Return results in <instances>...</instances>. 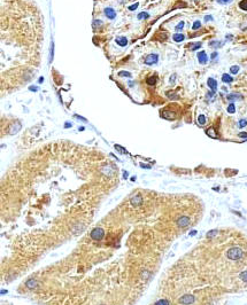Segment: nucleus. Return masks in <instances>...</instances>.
I'll use <instances>...</instances> for the list:
<instances>
[{
    "label": "nucleus",
    "mask_w": 247,
    "mask_h": 305,
    "mask_svg": "<svg viewBox=\"0 0 247 305\" xmlns=\"http://www.w3.org/2000/svg\"><path fill=\"white\" fill-rule=\"evenodd\" d=\"M242 255H244L242 250L240 248H238V247H232L226 252V257L229 259H231V260H238V259H240L242 257Z\"/></svg>",
    "instance_id": "1"
},
{
    "label": "nucleus",
    "mask_w": 247,
    "mask_h": 305,
    "mask_svg": "<svg viewBox=\"0 0 247 305\" xmlns=\"http://www.w3.org/2000/svg\"><path fill=\"white\" fill-rule=\"evenodd\" d=\"M104 235H105V232H104L102 228H100V227L94 228V230L91 232V234H90L91 239L92 240H96V241H100L104 238Z\"/></svg>",
    "instance_id": "2"
},
{
    "label": "nucleus",
    "mask_w": 247,
    "mask_h": 305,
    "mask_svg": "<svg viewBox=\"0 0 247 305\" xmlns=\"http://www.w3.org/2000/svg\"><path fill=\"white\" fill-rule=\"evenodd\" d=\"M178 302L181 304H183V305H190V304H192L194 302V296H192V295H184V296H182L179 298Z\"/></svg>",
    "instance_id": "3"
},
{
    "label": "nucleus",
    "mask_w": 247,
    "mask_h": 305,
    "mask_svg": "<svg viewBox=\"0 0 247 305\" xmlns=\"http://www.w3.org/2000/svg\"><path fill=\"white\" fill-rule=\"evenodd\" d=\"M157 61H159V56H157V54H149V55H147L146 59H145V64H147V65H152V64H155Z\"/></svg>",
    "instance_id": "4"
},
{
    "label": "nucleus",
    "mask_w": 247,
    "mask_h": 305,
    "mask_svg": "<svg viewBox=\"0 0 247 305\" xmlns=\"http://www.w3.org/2000/svg\"><path fill=\"white\" fill-rule=\"evenodd\" d=\"M177 225L179 227H186L190 225V218L186 217V216H182L177 219Z\"/></svg>",
    "instance_id": "5"
},
{
    "label": "nucleus",
    "mask_w": 247,
    "mask_h": 305,
    "mask_svg": "<svg viewBox=\"0 0 247 305\" xmlns=\"http://www.w3.org/2000/svg\"><path fill=\"white\" fill-rule=\"evenodd\" d=\"M130 203L133 205V206H139L143 204V197L141 195H135L130 198Z\"/></svg>",
    "instance_id": "6"
},
{
    "label": "nucleus",
    "mask_w": 247,
    "mask_h": 305,
    "mask_svg": "<svg viewBox=\"0 0 247 305\" xmlns=\"http://www.w3.org/2000/svg\"><path fill=\"white\" fill-rule=\"evenodd\" d=\"M105 15L109 20H114L116 17V12L113 8H110V7H107V8H105Z\"/></svg>",
    "instance_id": "7"
},
{
    "label": "nucleus",
    "mask_w": 247,
    "mask_h": 305,
    "mask_svg": "<svg viewBox=\"0 0 247 305\" xmlns=\"http://www.w3.org/2000/svg\"><path fill=\"white\" fill-rule=\"evenodd\" d=\"M198 60H199V62H200L201 64H206V63H207V61H208V56H207V54H206L205 51H201V52L198 53Z\"/></svg>",
    "instance_id": "8"
},
{
    "label": "nucleus",
    "mask_w": 247,
    "mask_h": 305,
    "mask_svg": "<svg viewBox=\"0 0 247 305\" xmlns=\"http://www.w3.org/2000/svg\"><path fill=\"white\" fill-rule=\"evenodd\" d=\"M207 84H208L209 89H210L213 92H216V90H217V82H216L214 78H208Z\"/></svg>",
    "instance_id": "9"
},
{
    "label": "nucleus",
    "mask_w": 247,
    "mask_h": 305,
    "mask_svg": "<svg viewBox=\"0 0 247 305\" xmlns=\"http://www.w3.org/2000/svg\"><path fill=\"white\" fill-rule=\"evenodd\" d=\"M226 99L229 101H237V100H241L242 99V95L239 94V93H232V94H229Z\"/></svg>",
    "instance_id": "10"
},
{
    "label": "nucleus",
    "mask_w": 247,
    "mask_h": 305,
    "mask_svg": "<svg viewBox=\"0 0 247 305\" xmlns=\"http://www.w3.org/2000/svg\"><path fill=\"white\" fill-rule=\"evenodd\" d=\"M115 41H116L117 45H120V46H122V47H124V46L128 45V39H127L125 37H117Z\"/></svg>",
    "instance_id": "11"
},
{
    "label": "nucleus",
    "mask_w": 247,
    "mask_h": 305,
    "mask_svg": "<svg viewBox=\"0 0 247 305\" xmlns=\"http://www.w3.org/2000/svg\"><path fill=\"white\" fill-rule=\"evenodd\" d=\"M222 82L225 83V84H230V83L233 82V78L231 77L230 75H228V73H223L222 75Z\"/></svg>",
    "instance_id": "12"
},
{
    "label": "nucleus",
    "mask_w": 247,
    "mask_h": 305,
    "mask_svg": "<svg viewBox=\"0 0 247 305\" xmlns=\"http://www.w3.org/2000/svg\"><path fill=\"white\" fill-rule=\"evenodd\" d=\"M37 284H38V282H37L35 279H30V280H28L27 283H25V286H27L29 289H33V288H36Z\"/></svg>",
    "instance_id": "13"
},
{
    "label": "nucleus",
    "mask_w": 247,
    "mask_h": 305,
    "mask_svg": "<svg viewBox=\"0 0 247 305\" xmlns=\"http://www.w3.org/2000/svg\"><path fill=\"white\" fill-rule=\"evenodd\" d=\"M173 39H174V41H176V43H181V41H183V40L185 39V37H184L183 33H176V35L173 36Z\"/></svg>",
    "instance_id": "14"
},
{
    "label": "nucleus",
    "mask_w": 247,
    "mask_h": 305,
    "mask_svg": "<svg viewBox=\"0 0 247 305\" xmlns=\"http://www.w3.org/2000/svg\"><path fill=\"white\" fill-rule=\"evenodd\" d=\"M162 116H163L164 118H167V119H174V118H175V114H174V113H168V111H164V113L162 114Z\"/></svg>",
    "instance_id": "15"
},
{
    "label": "nucleus",
    "mask_w": 247,
    "mask_h": 305,
    "mask_svg": "<svg viewBox=\"0 0 247 305\" xmlns=\"http://www.w3.org/2000/svg\"><path fill=\"white\" fill-rule=\"evenodd\" d=\"M206 122H207V119H206V116H205V115H200V116L198 117V123H199L200 125H205Z\"/></svg>",
    "instance_id": "16"
},
{
    "label": "nucleus",
    "mask_w": 247,
    "mask_h": 305,
    "mask_svg": "<svg viewBox=\"0 0 247 305\" xmlns=\"http://www.w3.org/2000/svg\"><path fill=\"white\" fill-rule=\"evenodd\" d=\"M206 133H207V134H208L210 138H216V137H217V135H216V132L214 131V129H213V127L208 129V130L206 131Z\"/></svg>",
    "instance_id": "17"
},
{
    "label": "nucleus",
    "mask_w": 247,
    "mask_h": 305,
    "mask_svg": "<svg viewBox=\"0 0 247 305\" xmlns=\"http://www.w3.org/2000/svg\"><path fill=\"white\" fill-rule=\"evenodd\" d=\"M138 20H143V19H147V17H149V14L148 13H146V12H141V13H139L138 14Z\"/></svg>",
    "instance_id": "18"
},
{
    "label": "nucleus",
    "mask_w": 247,
    "mask_h": 305,
    "mask_svg": "<svg viewBox=\"0 0 247 305\" xmlns=\"http://www.w3.org/2000/svg\"><path fill=\"white\" fill-rule=\"evenodd\" d=\"M155 305H170V303L167 299H160V300H157L155 303Z\"/></svg>",
    "instance_id": "19"
},
{
    "label": "nucleus",
    "mask_w": 247,
    "mask_h": 305,
    "mask_svg": "<svg viewBox=\"0 0 247 305\" xmlns=\"http://www.w3.org/2000/svg\"><path fill=\"white\" fill-rule=\"evenodd\" d=\"M230 72H231L232 75H237V73L239 72V67H238V65H232V67L230 68Z\"/></svg>",
    "instance_id": "20"
},
{
    "label": "nucleus",
    "mask_w": 247,
    "mask_h": 305,
    "mask_svg": "<svg viewBox=\"0 0 247 305\" xmlns=\"http://www.w3.org/2000/svg\"><path fill=\"white\" fill-rule=\"evenodd\" d=\"M239 7L244 11H247V0H242V1L239 3Z\"/></svg>",
    "instance_id": "21"
},
{
    "label": "nucleus",
    "mask_w": 247,
    "mask_h": 305,
    "mask_svg": "<svg viewBox=\"0 0 247 305\" xmlns=\"http://www.w3.org/2000/svg\"><path fill=\"white\" fill-rule=\"evenodd\" d=\"M234 111H236V107H234V105H233V103H230V105L228 106V113L233 114Z\"/></svg>",
    "instance_id": "22"
},
{
    "label": "nucleus",
    "mask_w": 247,
    "mask_h": 305,
    "mask_svg": "<svg viewBox=\"0 0 247 305\" xmlns=\"http://www.w3.org/2000/svg\"><path fill=\"white\" fill-rule=\"evenodd\" d=\"M238 125H239V127H240V129L245 127V126L247 125V119H245V118L240 119V121H239V123H238Z\"/></svg>",
    "instance_id": "23"
},
{
    "label": "nucleus",
    "mask_w": 247,
    "mask_h": 305,
    "mask_svg": "<svg viewBox=\"0 0 247 305\" xmlns=\"http://www.w3.org/2000/svg\"><path fill=\"white\" fill-rule=\"evenodd\" d=\"M156 83V77H149L147 78V84L148 85H154Z\"/></svg>",
    "instance_id": "24"
},
{
    "label": "nucleus",
    "mask_w": 247,
    "mask_h": 305,
    "mask_svg": "<svg viewBox=\"0 0 247 305\" xmlns=\"http://www.w3.org/2000/svg\"><path fill=\"white\" fill-rule=\"evenodd\" d=\"M239 276H240V279H241L242 281L247 282V271H244V272H241Z\"/></svg>",
    "instance_id": "25"
},
{
    "label": "nucleus",
    "mask_w": 247,
    "mask_h": 305,
    "mask_svg": "<svg viewBox=\"0 0 247 305\" xmlns=\"http://www.w3.org/2000/svg\"><path fill=\"white\" fill-rule=\"evenodd\" d=\"M92 25H93V28H98V27L102 25V21H100V20H94L93 23H92Z\"/></svg>",
    "instance_id": "26"
},
{
    "label": "nucleus",
    "mask_w": 247,
    "mask_h": 305,
    "mask_svg": "<svg viewBox=\"0 0 247 305\" xmlns=\"http://www.w3.org/2000/svg\"><path fill=\"white\" fill-rule=\"evenodd\" d=\"M200 27H201V22H200V21H195V22L193 23L192 29H193V30H198V29H200Z\"/></svg>",
    "instance_id": "27"
},
{
    "label": "nucleus",
    "mask_w": 247,
    "mask_h": 305,
    "mask_svg": "<svg viewBox=\"0 0 247 305\" xmlns=\"http://www.w3.org/2000/svg\"><path fill=\"white\" fill-rule=\"evenodd\" d=\"M216 234H217V231H216V230H213V231H210L209 233H207V238H208V239H212V238H214Z\"/></svg>",
    "instance_id": "28"
},
{
    "label": "nucleus",
    "mask_w": 247,
    "mask_h": 305,
    "mask_svg": "<svg viewBox=\"0 0 247 305\" xmlns=\"http://www.w3.org/2000/svg\"><path fill=\"white\" fill-rule=\"evenodd\" d=\"M200 47H201V43H195V44H193V46H191V51L199 49Z\"/></svg>",
    "instance_id": "29"
},
{
    "label": "nucleus",
    "mask_w": 247,
    "mask_h": 305,
    "mask_svg": "<svg viewBox=\"0 0 247 305\" xmlns=\"http://www.w3.org/2000/svg\"><path fill=\"white\" fill-rule=\"evenodd\" d=\"M217 3L221 5H228V4L232 3V0H217Z\"/></svg>",
    "instance_id": "30"
},
{
    "label": "nucleus",
    "mask_w": 247,
    "mask_h": 305,
    "mask_svg": "<svg viewBox=\"0 0 247 305\" xmlns=\"http://www.w3.org/2000/svg\"><path fill=\"white\" fill-rule=\"evenodd\" d=\"M183 28H184V22H183V21H182V22H179V23H178V24H177V27H176V28H175V29H176V30H177V31H181V30H182V29H183Z\"/></svg>",
    "instance_id": "31"
},
{
    "label": "nucleus",
    "mask_w": 247,
    "mask_h": 305,
    "mask_svg": "<svg viewBox=\"0 0 247 305\" xmlns=\"http://www.w3.org/2000/svg\"><path fill=\"white\" fill-rule=\"evenodd\" d=\"M210 46H213V47H220L221 46V41H210Z\"/></svg>",
    "instance_id": "32"
},
{
    "label": "nucleus",
    "mask_w": 247,
    "mask_h": 305,
    "mask_svg": "<svg viewBox=\"0 0 247 305\" xmlns=\"http://www.w3.org/2000/svg\"><path fill=\"white\" fill-rule=\"evenodd\" d=\"M118 75L120 76H127V77H131V73L130 72H127V71H121Z\"/></svg>",
    "instance_id": "33"
},
{
    "label": "nucleus",
    "mask_w": 247,
    "mask_h": 305,
    "mask_svg": "<svg viewBox=\"0 0 247 305\" xmlns=\"http://www.w3.org/2000/svg\"><path fill=\"white\" fill-rule=\"evenodd\" d=\"M115 148H116V150H118V151L123 152V154H125V152H127V150H124V149H123L121 146H117V145H116V146H115Z\"/></svg>",
    "instance_id": "34"
},
{
    "label": "nucleus",
    "mask_w": 247,
    "mask_h": 305,
    "mask_svg": "<svg viewBox=\"0 0 247 305\" xmlns=\"http://www.w3.org/2000/svg\"><path fill=\"white\" fill-rule=\"evenodd\" d=\"M139 6V4L138 3H136L135 5H131L130 7H129V11H135V9H137V7Z\"/></svg>",
    "instance_id": "35"
},
{
    "label": "nucleus",
    "mask_w": 247,
    "mask_h": 305,
    "mask_svg": "<svg viewBox=\"0 0 247 305\" xmlns=\"http://www.w3.org/2000/svg\"><path fill=\"white\" fill-rule=\"evenodd\" d=\"M238 137H239V138H244V139H247V133H246V132H240V133L238 134Z\"/></svg>",
    "instance_id": "36"
},
{
    "label": "nucleus",
    "mask_w": 247,
    "mask_h": 305,
    "mask_svg": "<svg viewBox=\"0 0 247 305\" xmlns=\"http://www.w3.org/2000/svg\"><path fill=\"white\" fill-rule=\"evenodd\" d=\"M167 95H168L170 99H173V98H174V99H176V98H177V95H176V94H174V93H170V92H167Z\"/></svg>",
    "instance_id": "37"
},
{
    "label": "nucleus",
    "mask_w": 247,
    "mask_h": 305,
    "mask_svg": "<svg viewBox=\"0 0 247 305\" xmlns=\"http://www.w3.org/2000/svg\"><path fill=\"white\" fill-rule=\"evenodd\" d=\"M205 21H206V22H208V21H213V17H212L210 15H207V16L205 17Z\"/></svg>",
    "instance_id": "38"
},
{
    "label": "nucleus",
    "mask_w": 247,
    "mask_h": 305,
    "mask_svg": "<svg viewBox=\"0 0 247 305\" xmlns=\"http://www.w3.org/2000/svg\"><path fill=\"white\" fill-rule=\"evenodd\" d=\"M210 57H212V60H214V59H216V57H217V53H216V52H214V53L212 54V56H210Z\"/></svg>",
    "instance_id": "39"
},
{
    "label": "nucleus",
    "mask_w": 247,
    "mask_h": 305,
    "mask_svg": "<svg viewBox=\"0 0 247 305\" xmlns=\"http://www.w3.org/2000/svg\"><path fill=\"white\" fill-rule=\"evenodd\" d=\"M29 90H30V91H32V92H36V91H37V87H36V86H30V87H29Z\"/></svg>",
    "instance_id": "40"
},
{
    "label": "nucleus",
    "mask_w": 247,
    "mask_h": 305,
    "mask_svg": "<svg viewBox=\"0 0 247 305\" xmlns=\"http://www.w3.org/2000/svg\"><path fill=\"white\" fill-rule=\"evenodd\" d=\"M175 78H176V75H174V76H171V78H170V82L173 83V82L175 81Z\"/></svg>",
    "instance_id": "41"
},
{
    "label": "nucleus",
    "mask_w": 247,
    "mask_h": 305,
    "mask_svg": "<svg viewBox=\"0 0 247 305\" xmlns=\"http://www.w3.org/2000/svg\"><path fill=\"white\" fill-rule=\"evenodd\" d=\"M70 126H71L70 123H66V124H64V127H66V129H68V127H70Z\"/></svg>",
    "instance_id": "42"
},
{
    "label": "nucleus",
    "mask_w": 247,
    "mask_h": 305,
    "mask_svg": "<svg viewBox=\"0 0 247 305\" xmlns=\"http://www.w3.org/2000/svg\"><path fill=\"white\" fill-rule=\"evenodd\" d=\"M195 234H197V231H192V232L190 233V235H192V236H193V235H195Z\"/></svg>",
    "instance_id": "43"
},
{
    "label": "nucleus",
    "mask_w": 247,
    "mask_h": 305,
    "mask_svg": "<svg viewBox=\"0 0 247 305\" xmlns=\"http://www.w3.org/2000/svg\"><path fill=\"white\" fill-rule=\"evenodd\" d=\"M123 176H124V178H128V176H129V174H128V172H125V171H124V172H123Z\"/></svg>",
    "instance_id": "44"
},
{
    "label": "nucleus",
    "mask_w": 247,
    "mask_h": 305,
    "mask_svg": "<svg viewBox=\"0 0 247 305\" xmlns=\"http://www.w3.org/2000/svg\"><path fill=\"white\" fill-rule=\"evenodd\" d=\"M43 79H44V78H43V77H40V78H39V83H43Z\"/></svg>",
    "instance_id": "45"
},
{
    "label": "nucleus",
    "mask_w": 247,
    "mask_h": 305,
    "mask_svg": "<svg viewBox=\"0 0 247 305\" xmlns=\"http://www.w3.org/2000/svg\"><path fill=\"white\" fill-rule=\"evenodd\" d=\"M6 292H7L6 290H1V295H4V294H6Z\"/></svg>",
    "instance_id": "46"
}]
</instances>
